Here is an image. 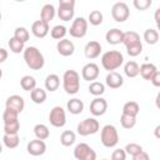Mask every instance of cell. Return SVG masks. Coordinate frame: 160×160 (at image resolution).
I'll return each mask as SVG.
<instances>
[{
	"instance_id": "7c38bea8",
	"label": "cell",
	"mask_w": 160,
	"mask_h": 160,
	"mask_svg": "<svg viewBox=\"0 0 160 160\" xmlns=\"http://www.w3.org/2000/svg\"><path fill=\"white\" fill-rule=\"evenodd\" d=\"M100 74V70H99V66L95 64V62H89L86 65H84V68L81 69V76L84 80L86 81H94L98 79Z\"/></svg>"
},
{
	"instance_id": "ee69618b",
	"label": "cell",
	"mask_w": 160,
	"mask_h": 160,
	"mask_svg": "<svg viewBox=\"0 0 160 160\" xmlns=\"http://www.w3.org/2000/svg\"><path fill=\"white\" fill-rule=\"evenodd\" d=\"M111 160H126V152L124 149H116L111 154Z\"/></svg>"
},
{
	"instance_id": "f5cc1de1",
	"label": "cell",
	"mask_w": 160,
	"mask_h": 160,
	"mask_svg": "<svg viewBox=\"0 0 160 160\" xmlns=\"http://www.w3.org/2000/svg\"><path fill=\"white\" fill-rule=\"evenodd\" d=\"M0 21H1V10H0Z\"/></svg>"
},
{
	"instance_id": "ac0fdd59",
	"label": "cell",
	"mask_w": 160,
	"mask_h": 160,
	"mask_svg": "<svg viewBox=\"0 0 160 160\" xmlns=\"http://www.w3.org/2000/svg\"><path fill=\"white\" fill-rule=\"evenodd\" d=\"M105 84H106L110 89H119V88L122 86L124 79H122V76H121L119 72L111 71V72H109V74L106 75V78H105Z\"/></svg>"
},
{
	"instance_id": "f1b7e54d",
	"label": "cell",
	"mask_w": 160,
	"mask_h": 160,
	"mask_svg": "<svg viewBox=\"0 0 160 160\" xmlns=\"http://www.w3.org/2000/svg\"><path fill=\"white\" fill-rule=\"evenodd\" d=\"M124 72L128 78H136L139 75V65L136 61H128L124 66Z\"/></svg>"
},
{
	"instance_id": "8992f818",
	"label": "cell",
	"mask_w": 160,
	"mask_h": 160,
	"mask_svg": "<svg viewBox=\"0 0 160 160\" xmlns=\"http://www.w3.org/2000/svg\"><path fill=\"white\" fill-rule=\"evenodd\" d=\"M75 8V1L74 0H60L59 1V10H58V16L62 21H70L74 18V10Z\"/></svg>"
},
{
	"instance_id": "db71d44e",
	"label": "cell",
	"mask_w": 160,
	"mask_h": 160,
	"mask_svg": "<svg viewBox=\"0 0 160 160\" xmlns=\"http://www.w3.org/2000/svg\"><path fill=\"white\" fill-rule=\"evenodd\" d=\"M102 160H108V159H102Z\"/></svg>"
},
{
	"instance_id": "ffe728a7",
	"label": "cell",
	"mask_w": 160,
	"mask_h": 160,
	"mask_svg": "<svg viewBox=\"0 0 160 160\" xmlns=\"http://www.w3.org/2000/svg\"><path fill=\"white\" fill-rule=\"evenodd\" d=\"M55 16V8L52 4H45L42 8H41V11H40V20H42L44 22L49 24Z\"/></svg>"
},
{
	"instance_id": "74e56055",
	"label": "cell",
	"mask_w": 160,
	"mask_h": 160,
	"mask_svg": "<svg viewBox=\"0 0 160 160\" xmlns=\"http://www.w3.org/2000/svg\"><path fill=\"white\" fill-rule=\"evenodd\" d=\"M120 124H121V126L124 129H131L136 124V118L129 116V115H125V114H121V116H120Z\"/></svg>"
},
{
	"instance_id": "83f0119b",
	"label": "cell",
	"mask_w": 160,
	"mask_h": 160,
	"mask_svg": "<svg viewBox=\"0 0 160 160\" xmlns=\"http://www.w3.org/2000/svg\"><path fill=\"white\" fill-rule=\"evenodd\" d=\"M125 48L129 46V45H132V44H136V42H140V36L136 31H128V32H124L122 35V41H121Z\"/></svg>"
},
{
	"instance_id": "c3c4849f",
	"label": "cell",
	"mask_w": 160,
	"mask_h": 160,
	"mask_svg": "<svg viewBox=\"0 0 160 160\" xmlns=\"http://www.w3.org/2000/svg\"><path fill=\"white\" fill-rule=\"evenodd\" d=\"M155 22H156V26L159 28L160 26V8L156 9L155 11Z\"/></svg>"
},
{
	"instance_id": "d4e9b609",
	"label": "cell",
	"mask_w": 160,
	"mask_h": 160,
	"mask_svg": "<svg viewBox=\"0 0 160 160\" xmlns=\"http://www.w3.org/2000/svg\"><path fill=\"white\" fill-rule=\"evenodd\" d=\"M34 134L39 140H46L50 136V130L45 124H36L34 126Z\"/></svg>"
},
{
	"instance_id": "8fae6325",
	"label": "cell",
	"mask_w": 160,
	"mask_h": 160,
	"mask_svg": "<svg viewBox=\"0 0 160 160\" xmlns=\"http://www.w3.org/2000/svg\"><path fill=\"white\" fill-rule=\"evenodd\" d=\"M108 110V101L104 98H95L90 102V112L94 116H101Z\"/></svg>"
},
{
	"instance_id": "d6a6232c",
	"label": "cell",
	"mask_w": 160,
	"mask_h": 160,
	"mask_svg": "<svg viewBox=\"0 0 160 160\" xmlns=\"http://www.w3.org/2000/svg\"><path fill=\"white\" fill-rule=\"evenodd\" d=\"M2 141H4V145L8 148V149H15L18 148L19 142H20V139H19V135H8V134H4L2 136Z\"/></svg>"
},
{
	"instance_id": "2e32d148",
	"label": "cell",
	"mask_w": 160,
	"mask_h": 160,
	"mask_svg": "<svg viewBox=\"0 0 160 160\" xmlns=\"http://www.w3.org/2000/svg\"><path fill=\"white\" fill-rule=\"evenodd\" d=\"M31 32L34 36L42 39L49 34V24L44 22L42 20H36L31 25Z\"/></svg>"
},
{
	"instance_id": "6da1fadb",
	"label": "cell",
	"mask_w": 160,
	"mask_h": 160,
	"mask_svg": "<svg viewBox=\"0 0 160 160\" xmlns=\"http://www.w3.org/2000/svg\"><path fill=\"white\" fill-rule=\"evenodd\" d=\"M25 64L31 69V70H40L45 65V59L41 51L35 48V46H29L25 48L22 51Z\"/></svg>"
},
{
	"instance_id": "d6986e66",
	"label": "cell",
	"mask_w": 160,
	"mask_h": 160,
	"mask_svg": "<svg viewBox=\"0 0 160 160\" xmlns=\"http://www.w3.org/2000/svg\"><path fill=\"white\" fill-rule=\"evenodd\" d=\"M122 35H124V32H122L120 29L114 28V29H110V30L106 32L105 39H106V41H108L109 44H111V45H118V44H120V42L122 41Z\"/></svg>"
},
{
	"instance_id": "4dcf8cb0",
	"label": "cell",
	"mask_w": 160,
	"mask_h": 160,
	"mask_svg": "<svg viewBox=\"0 0 160 160\" xmlns=\"http://www.w3.org/2000/svg\"><path fill=\"white\" fill-rule=\"evenodd\" d=\"M66 34H68V29L64 25H55L50 30V35L55 40H62V39H65V35Z\"/></svg>"
},
{
	"instance_id": "e575fe53",
	"label": "cell",
	"mask_w": 160,
	"mask_h": 160,
	"mask_svg": "<svg viewBox=\"0 0 160 160\" xmlns=\"http://www.w3.org/2000/svg\"><path fill=\"white\" fill-rule=\"evenodd\" d=\"M20 130V122L19 120L12 121V122H6L4 124V134L8 135H16Z\"/></svg>"
},
{
	"instance_id": "5b68a950",
	"label": "cell",
	"mask_w": 160,
	"mask_h": 160,
	"mask_svg": "<svg viewBox=\"0 0 160 160\" xmlns=\"http://www.w3.org/2000/svg\"><path fill=\"white\" fill-rule=\"evenodd\" d=\"M78 134L81 136H88V135H94L100 130V124L96 119L94 118H88L84 119L78 124Z\"/></svg>"
},
{
	"instance_id": "ba28073f",
	"label": "cell",
	"mask_w": 160,
	"mask_h": 160,
	"mask_svg": "<svg viewBox=\"0 0 160 160\" xmlns=\"http://www.w3.org/2000/svg\"><path fill=\"white\" fill-rule=\"evenodd\" d=\"M86 32H88V20L85 18H82V16L76 18L72 21V25L70 26L69 34L72 38L81 39V38H84L86 35Z\"/></svg>"
},
{
	"instance_id": "e0dca14e",
	"label": "cell",
	"mask_w": 160,
	"mask_h": 160,
	"mask_svg": "<svg viewBox=\"0 0 160 160\" xmlns=\"http://www.w3.org/2000/svg\"><path fill=\"white\" fill-rule=\"evenodd\" d=\"M84 54L88 59H96L101 54V45L99 41H89L84 48Z\"/></svg>"
},
{
	"instance_id": "4fadbf2b",
	"label": "cell",
	"mask_w": 160,
	"mask_h": 160,
	"mask_svg": "<svg viewBox=\"0 0 160 160\" xmlns=\"http://www.w3.org/2000/svg\"><path fill=\"white\" fill-rule=\"evenodd\" d=\"M5 108L6 109H11V110L16 111L18 114H20L25 108V101H24L22 96H20V95H11V96H9L6 99Z\"/></svg>"
},
{
	"instance_id": "7dc6e473",
	"label": "cell",
	"mask_w": 160,
	"mask_h": 160,
	"mask_svg": "<svg viewBox=\"0 0 160 160\" xmlns=\"http://www.w3.org/2000/svg\"><path fill=\"white\" fill-rule=\"evenodd\" d=\"M8 51L4 49V48H0V64L1 62H4L6 59H8Z\"/></svg>"
},
{
	"instance_id": "bcb514c9",
	"label": "cell",
	"mask_w": 160,
	"mask_h": 160,
	"mask_svg": "<svg viewBox=\"0 0 160 160\" xmlns=\"http://www.w3.org/2000/svg\"><path fill=\"white\" fill-rule=\"evenodd\" d=\"M132 160H150V158H149V154L142 150L141 152H139L135 156H132Z\"/></svg>"
},
{
	"instance_id": "60d3db41",
	"label": "cell",
	"mask_w": 160,
	"mask_h": 160,
	"mask_svg": "<svg viewBox=\"0 0 160 160\" xmlns=\"http://www.w3.org/2000/svg\"><path fill=\"white\" fill-rule=\"evenodd\" d=\"M18 115H19V114H18L16 111H14V110H11V109H6V108H5L4 114H2L4 124H6V122H12V121L19 120V119H18Z\"/></svg>"
},
{
	"instance_id": "484cf974",
	"label": "cell",
	"mask_w": 160,
	"mask_h": 160,
	"mask_svg": "<svg viewBox=\"0 0 160 160\" xmlns=\"http://www.w3.org/2000/svg\"><path fill=\"white\" fill-rule=\"evenodd\" d=\"M30 98L35 104H42L46 100V91L41 88H35L30 91Z\"/></svg>"
},
{
	"instance_id": "b9f144b4",
	"label": "cell",
	"mask_w": 160,
	"mask_h": 160,
	"mask_svg": "<svg viewBox=\"0 0 160 160\" xmlns=\"http://www.w3.org/2000/svg\"><path fill=\"white\" fill-rule=\"evenodd\" d=\"M124 150H125L126 154H129V155H131V156H135L136 154H139V152L142 151V148H141V145H139V144H136V142H130V144H128V145L125 146Z\"/></svg>"
},
{
	"instance_id": "5bb4252c",
	"label": "cell",
	"mask_w": 160,
	"mask_h": 160,
	"mask_svg": "<svg viewBox=\"0 0 160 160\" xmlns=\"http://www.w3.org/2000/svg\"><path fill=\"white\" fill-rule=\"evenodd\" d=\"M26 150L30 155L32 156H40L42 155L45 151H46V144L44 140H39V139H35V140H31L28 146H26Z\"/></svg>"
},
{
	"instance_id": "3957f363",
	"label": "cell",
	"mask_w": 160,
	"mask_h": 160,
	"mask_svg": "<svg viewBox=\"0 0 160 160\" xmlns=\"http://www.w3.org/2000/svg\"><path fill=\"white\" fill-rule=\"evenodd\" d=\"M62 88L66 94H78L80 89V75L75 70H66L62 75Z\"/></svg>"
},
{
	"instance_id": "44dd1931",
	"label": "cell",
	"mask_w": 160,
	"mask_h": 160,
	"mask_svg": "<svg viewBox=\"0 0 160 160\" xmlns=\"http://www.w3.org/2000/svg\"><path fill=\"white\" fill-rule=\"evenodd\" d=\"M66 109L70 114L72 115H78V114H81L82 110H84V102L80 100V99H70L66 104Z\"/></svg>"
},
{
	"instance_id": "603a6c76",
	"label": "cell",
	"mask_w": 160,
	"mask_h": 160,
	"mask_svg": "<svg viewBox=\"0 0 160 160\" xmlns=\"http://www.w3.org/2000/svg\"><path fill=\"white\" fill-rule=\"evenodd\" d=\"M60 86V78L56 74H50L45 79V89L48 91H55Z\"/></svg>"
},
{
	"instance_id": "7402d4cb",
	"label": "cell",
	"mask_w": 160,
	"mask_h": 160,
	"mask_svg": "<svg viewBox=\"0 0 160 160\" xmlns=\"http://www.w3.org/2000/svg\"><path fill=\"white\" fill-rule=\"evenodd\" d=\"M158 71L156 66L151 62H145L141 66H139V74L141 75V78L144 80H150V78Z\"/></svg>"
},
{
	"instance_id": "f6af8a7d",
	"label": "cell",
	"mask_w": 160,
	"mask_h": 160,
	"mask_svg": "<svg viewBox=\"0 0 160 160\" xmlns=\"http://www.w3.org/2000/svg\"><path fill=\"white\" fill-rule=\"evenodd\" d=\"M149 81H151V84H152L155 88H159V86H160V72L156 71V72L150 78Z\"/></svg>"
},
{
	"instance_id": "816d5d0a",
	"label": "cell",
	"mask_w": 160,
	"mask_h": 160,
	"mask_svg": "<svg viewBox=\"0 0 160 160\" xmlns=\"http://www.w3.org/2000/svg\"><path fill=\"white\" fill-rule=\"evenodd\" d=\"M1 76H2V70L0 69V79H1Z\"/></svg>"
},
{
	"instance_id": "7bdbcfd3",
	"label": "cell",
	"mask_w": 160,
	"mask_h": 160,
	"mask_svg": "<svg viewBox=\"0 0 160 160\" xmlns=\"http://www.w3.org/2000/svg\"><path fill=\"white\" fill-rule=\"evenodd\" d=\"M132 4L138 10H146L149 6H151V0H134Z\"/></svg>"
},
{
	"instance_id": "f35d334b",
	"label": "cell",
	"mask_w": 160,
	"mask_h": 160,
	"mask_svg": "<svg viewBox=\"0 0 160 160\" xmlns=\"http://www.w3.org/2000/svg\"><path fill=\"white\" fill-rule=\"evenodd\" d=\"M102 19H104V16H102V14H101L99 10H92V11L89 14L88 21H89L91 25L98 26V25H100V24L102 22Z\"/></svg>"
},
{
	"instance_id": "9c48e42d",
	"label": "cell",
	"mask_w": 160,
	"mask_h": 160,
	"mask_svg": "<svg viewBox=\"0 0 160 160\" xmlns=\"http://www.w3.org/2000/svg\"><path fill=\"white\" fill-rule=\"evenodd\" d=\"M130 15V10H129V6L122 2V1H119V2H115L111 8V16L115 21L118 22H124L125 20H128Z\"/></svg>"
},
{
	"instance_id": "52a82bcc",
	"label": "cell",
	"mask_w": 160,
	"mask_h": 160,
	"mask_svg": "<svg viewBox=\"0 0 160 160\" xmlns=\"http://www.w3.org/2000/svg\"><path fill=\"white\" fill-rule=\"evenodd\" d=\"M74 156L76 160H96L95 150L86 142H80L75 146Z\"/></svg>"
},
{
	"instance_id": "f546056e",
	"label": "cell",
	"mask_w": 160,
	"mask_h": 160,
	"mask_svg": "<svg viewBox=\"0 0 160 160\" xmlns=\"http://www.w3.org/2000/svg\"><path fill=\"white\" fill-rule=\"evenodd\" d=\"M20 86L25 91H31L36 88V80L30 75H25L20 80Z\"/></svg>"
},
{
	"instance_id": "f907efd6",
	"label": "cell",
	"mask_w": 160,
	"mask_h": 160,
	"mask_svg": "<svg viewBox=\"0 0 160 160\" xmlns=\"http://www.w3.org/2000/svg\"><path fill=\"white\" fill-rule=\"evenodd\" d=\"M1 152H2V145L0 144V154H1Z\"/></svg>"
},
{
	"instance_id": "d590c367",
	"label": "cell",
	"mask_w": 160,
	"mask_h": 160,
	"mask_svg": "<svg viewBox=\"0 0 160 160\" xmlns=\"http://www.w3.org/2000/svg\"><path fill=\"white\" fill-rule=\"evenodd\" d=\"M29 36H30V35H29V31H28L25 28H22V26L16 28L15 31H14V38H15L16 40L24 42V44L29 40Z\"/></svg>"
},
{
	"instance_id": "ab89813d",
	"label": "cell",
	"mask_w": 160,
	"mask_h": 160,
	"mask_svg": "<svg viewBox=\"0 0 160 160\" xmlns=\"http://www.w3.org/2000/svg\"><path fill=\"white\" fill-rule=\"evenodd\" d=\"M141 51H142V44H141V41L126 46V52H128L129 56H132V58L134 56H138V55L141 54Z\"/></svg>"
},
{
	"instance_id": "8d00e7d4",
	"label": "cell",
	"mask_w": 160,
	"mask_h": 160,
	"mask_svg": "<svg viewBox=\"0 0 160 160\" xmlns=\"http://www.w3.org/2000/svg\"><path fill=\"white\" fill-rule=\"evenodd\" d=\"M9 48H10V50L14 52V54H20L21 51H24V42H21V41H19V40H16L14 36L12 38H10V40H9Z\"/></svg>"
},
{
	"instance_id": "30bf717a",
	"label": "cell",
	"mask_w": 160,
	"mask_h": 160,
	"mask_svg": "<svg viewBox=\"0 0 160 160\" xmlns=\"http://www.w3.org/2000/svg\"><path fill=\"white\" fill-rule=\"evenodd\" d=\"M49 121L54 128H62L66 124V114L61 106H54L49 114Z\"/></svg>"
},
{
	"instance_id": "836d02e7",
	"label": "cell",
	"mask_w": 160,
	"mask_h": 160,
	"mask_svg": "<svg viewBox=\"0 0 160 160\" xmlns=\"http://www.w3.org/2000/svg\"><path fill=\"white\" fill-rule=\"evenodd\" d=\"M144 40L149 45H155L159 41V32L155 29H146L144 31Z\"/></svg>"
},
{
	"instance_id": "1f68e13d",
	"label": "cell",
	"mask_w": 160,
	"mask_h": 160,
	"mask_svg": "<svg viewBox=\"0 0 160 160\" xmlns=\"http://www.w3.org/2000/svg\"><path fill=\"white\" fill-rule=\"evenodd\" d=\"M89 92L96 98H99L100 95H102L105 92V85L100 81H92L89 85Z\"/></svg>"
},
{
	"instance_id": "7a4b0ae2",
	"label": "cell",
	"mask_w": 160,
	"mask_h": 160,
	"mask_svg": "<svg viewBox=\"0 0 160 160\" xmlns=\"http://www.w3.org/2000/svg\"><path fill=\"white\" fill-rule=\"evenodd\" d=\"M124 62V55L120 51L116 50H110L102 54L101 56V65L105 70L108 71H114L119 69Z\"/></svg>"
},
{
	"instance_id": "277c9868",
	"label": "cell",
	"mask_w": 160,
	"mask_h": 160,
	"mask_svg": "<svg viewBox=\"0 0 160 160\" xmlns=\"http://www.w3.org/2000/svg\"><path fill=\"white\" fill-rule=\"evenodd\" d=\"M100 139H101V144L105 146V148H114L118 145L119 142V134H118V130L114 125H105L102 129H101V132H100Z\"/></svg>"
},
{
	"instance_id": "cb8c5ba5",
	"label": "cell",
	"mask_w": 160,
	"mask_h": 160,
	"mask_svg": "<svg viewBox=\"0 0 160 160\" xmlns=\"http://www.w3.org/2000/svg\"><path fill=\"white\" fill-rule=\"evenodd\" d=\"M139 111H140V106H139V104L136 101H128L122 106V114L129 115V116L136 118Z\"/></svg>"
},
{
	"instance_id": "4316f807",
	"label": "cell",
	"mask_w": 160,
	"mask_h": 160,
	"mask_svg": "<svg viewBox=\"0 0 160 160\" xmlns=\"http://www.w3.org/2000/svg\"><path fill=\"white\" fill-rule=\"evenodd\" d=\"M75 140H76V135L71 130H65L60 135V142H61L62 146H66V148L68 146H71L75 142Z\"/></svg>"
},
{
	"instance_id": "9a60e30c",
	"label": "cell",
	"mask_w": 160,
	"mask_h": 160,
	"mask_svg": "<svg viewBox=\"0 0 160 160\" xmlns=\"http://www.w3.org/2000/svg\"><path fill=\"white\" fill-rule=\"evenodd\" d=\"M56 49H58V52L61 56H71L74 54V51H75V45H74V42L71 40L62 39V40L58 41Z\"/></svg>"
},
{
	"instance_id": "681fc988",
	"label": "cell",
	"mask_w": 160,
	"mask_h": 160,
	"mask_svg": "<svg viewBox=\"0 0 160 160\" xmlns=\"http://www.w3.org/2000/svg\"><path fill=\"white\" fill-rule=\"evenodd\" d=\"M159 130H160V125H158L155 128V135H156V138H159Z\"/></svg>"
}]
</instances>
